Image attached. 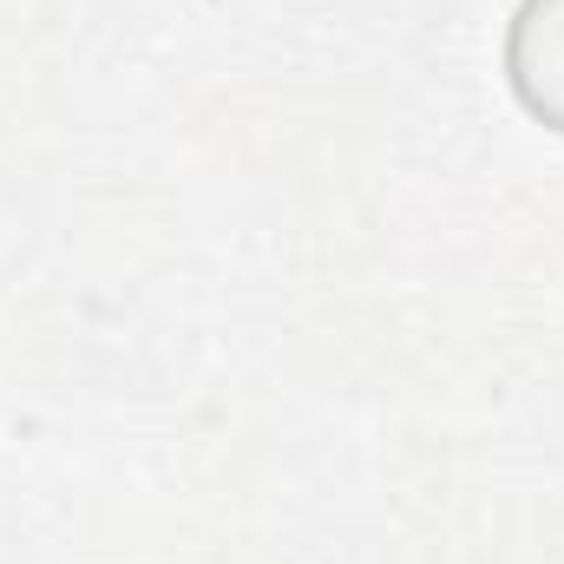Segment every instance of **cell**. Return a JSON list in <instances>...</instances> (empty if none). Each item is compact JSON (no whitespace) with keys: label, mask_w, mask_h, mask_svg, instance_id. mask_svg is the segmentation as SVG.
I'll return each instance as SVG.
<instances>
[{"label":"cell","mask_w":564,"mask_h":564,"mask_svg":"<svg viewBox=\"0 0 564 564\" xmlns=\"http://www.w3.org/2000/svg\"><path fill=\"white\" fill-rule=\"evenodd\" d=\"M506 86L525 119L564 139V0H519L499 46Z\"/></svg>","instance_id":"cell-1"}]
</instances>
